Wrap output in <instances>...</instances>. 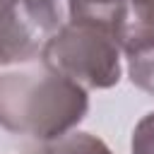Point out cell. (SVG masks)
<instances>
[{
  "label": "cell",
  "instance_id": "cell-9",
  "mask_svg": "<svg viewBox=\"0 0 154 154\" xmlns=\"http://www.w3.org/2000/svg\"><path fill=\"white\" fill-rule=\"evenodd\" d=\"M14 2H17V0H0V17H2V14H5V12L14 5Z\"/></svg>",
  "mask_w": 154,
  "mask_h": 154
},
{
  "label": "cell",
  "instance_id": "cell-7",
  "mask_svg": "<svg viewBox=\"0 0 154 154\" xmlns=\"http://www.w3.org/2000/svg\"><path fill=\"white\" fill-rule=\"evenodd\" d=\"M128 70L132 84L154 96V46L128 55Z\"/></svg>",
  "mask_w": 154,
  "mask_h": 154
},
{
  "label": "cell",
  "instance_id": "cell-2",
  "mask_svg": "<svg viewBox=\"0 0 154 154\" xmlns=\"http://www.w3.org/2000/svg\"><path fill=\"white\" fill-rule=\"evenodd\" d=\"M43 65L82 89H108L120 79V46L106 26L70 19L41 48Z\"/></svg>",
  "mask_w": 154,
  "mask_h": 154
},
{
  "label": "cell",
  "instance_id": "cell-8",
  "mask_svg": "<svg viewBox=\"0 0 154 154\" xmlns=\"http://www.w3.org/2000/svg\"><path fill=\"white\" fill-rule=\"evenodd\" d=\"M132 154H154V111L147 113L132 132Z\"/></svg>",
  "mask_w": 154,
  "mask_h": 154
},
{
  "label": "cell",
  "instance_id": "cell-6",
  "mask_svg": "<svg viewBox=\"0 0 154 154\" xmlns=\"http://www.w3.org/2000/svg\"><path fill=\"white\" fill-rule=\"evenodd\" d=\"M43 154H113L103 140L91 132H67L46 144Z\"/></svg>",
  "mask_w": 154,
  "mask_h": 154
},
{
  "label": "cell",
  "instance_id": "cell-4",
  "mask_svg": "<svg viewBox=\"0 0 154 154\" xmlns=\"http://www.w3.org/2000/svg\"><path fill=\"white\" fill-rule=\"evenodd\" d=\"M43 48V41L24 22L17 2L0 17V63H26Z\"/></svg>",
  "mask_w": 154,
  "mask_h": 154
},
{
  "label": "cell",
  "instance_id": "cell-1",
  "mask_svg": "<svg viewBox=\"0 0 154 154\" xmlns=\"http://www.w3.org/2000/svg\"><path fill=\"white\" fill-rule=\"evenodd\" d=\"M87 89L51 67H29L0 75V128L53 142L84 118Z\"/></svg>",
  "mask_w": 154,
  "mask_h": 154
},
{
  "label": "cell",
  "instance_id": "cell-5",
  "mask_svg": "<svg viewBox=\"0 0 154 154\" xmlns=\"http://www.w3.org/2000/svg\"><path fill=\"white\" fill-rule=\"evenodd\" d=\"M17 10L43 43L70 22V0H17Z\"/></svg>",
  "mask_w": 154,
  "mask_h": 154
},
{
  "label": "cell",
  "instance_id": "cell-3",
  "mask_svg": "<svg viewBox=\"0 0 154 154\" xmlns=\"http://www.w3.org/2000/svg\"><path fill=\"white\" fill-rule=\"evenodd\" d=\"M70 19L106 26L128 55L154 46V0H70Z\"/></svg>",
  "mask_w": 154,
  "mask_h": 154
}]
</instances>
